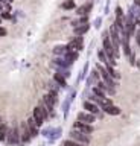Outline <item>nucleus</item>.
<instances>
[{"instance_id":"f257e3e1","label":"nucleus","mask_w":140,"mask_h":146,"mask_svg":"<svg viewBox=\"0 0 140 146\" xmlns=\"http://www.w3.org/2000/svg\"><path fill=\"white\" fill-rule=\"evenodd\" d=\"M6 143L9 146H23L20 140V128L19 125H12L9 129H8V135H6Z\"/></svg>"},{"instance_id":"f03ea898","label":"nucleus","mask_w":140,"mask_h":146,"mask_svg":"<svg viewBox=\"0 0 140 146\" xmlns=\"http://www.w3.org/2000/svg\"><path fill=\"white\" fill-rule=\"evenodd\" d=\"M69 139L78 141V143H82V145H88L90 140H92L90 139V134H84V132H79L76 129H72L69 132Z\"/></svg>"},{"instance_id":"7ed1b4c3","label":"nucleus","mask_w":140,"mask_h":146,"mask_svg":"<svg viewBox=\"0 0 140 146\" xmlns=\"http://www.w3.org/2000/svg\"><path fill=\"white\" fill-rule=\"evenodd\" d=\"M19 128H20V140H21V145L29 143V141L32 140V135H31L29 128H28V125H26V122H23Z\"/></svg>"},{"instance_id":"20e7f679","label":"nucleus","mask_w":140,"mask_h":146,"mask_svg":"<svg viewBox=\"0 0 140 146\" xmlns=\"http://www.w3.org/2000/svg\"><path fill=\"white\" fill-rule=\"evenodd\" d=\"M72 129H76V131H79V132H84V134H92V132L94 131V128L93 125H90V123H84V122H75L73 123V128Z\"/></svg>"},{"instance_id":"39448f33","label":"nucleus","mask_w":140,"mask_h":146,"mask_svg":"<svg viewBox=\"0 0 140 146\" xmlns=\"http://www.w3.org/2000/svg\"><path fill=\"white\" fill-rule=\"evenodd\" d=\"M43 102L47 105L50 110L55 108V105L58 104V93H52V91H49V94H46L43 98Z\"/></svg>"},{"instance_id":"423d86ee","label":"nucleus","mask_w":140,"mask_h":146,"mask_svg":"<svg viewBox=\"0 0 140 146\" xmlns=\"http://www.w3.org/2000/svg\"><path fill=\"white\" fill-rule=\"evenodd\" d=\"M67 47H69V50H76V52L82 50V47H84V40H82V36H75V38L72 40L69 44H67Z\"/></svg>"},{"instance_id":"0eeeda50","label":"nucleus","mask_w":140,"mask_h":146,"mask_svg":"<svg viewBox=\"0 0 140 146\" xmlns=\"http://www.w3.org/2000/svg\"><path fill=\"white\" fill-rule=\"evenodd\" d=\"M32 117H34V120H35V123H37V126H38V128L41 126L44 122H46V117L43 116V111L40 110V107H35V108H34Z\"/></svg>"},{"instance_id":"6e6552de","label":"nucleus","mask_w":140,"mask_h":146,"mask_svg":"<svg viewBox=\"0 0 140 146\" xmlns=\"http://www.w3.org/2000/svg\"><path fill=\"white\" fill-rule=\"evenodd\" d=\"M78 120L79 122H84V123H92L96 120V116L94 114H92V113H87V111H81V113H78Z\"/></svg>"},{"instance_id":"1a4fd4ad","label":"nucleus","mask_w":140,"mask_h":146,"mask_svg":"<svg viewBox=\"0 0 140 146\" xmlns=\"http://www.w3.org/2000/svg\"><path fill=\"white\" fill-rule=\"evenodd\" d=\"M92 8H93V2L84 3L82 6H79L78 9H76V15H79V17L88 15V14H90V11H92Z\"/></svg>"},{"instance_id":"9d476101","label":"nucleus","mask_w":140,"mask_h":146,"mask_svg":"<svg viewBox=\"0 0 140 146\" xmlns=\"http://www.w3.org/2000/svg\"><path fill=\"white\" fill-rule=\"evenodd\" d=\"M84 110H85L87 113L94 114V116H96V114H99V111H101L98 105L94 104V102H92V100H84Z\"/></svg>"},{"instance_id":"9b49d317","label":"nucleus","mask_w":140,"mask_h":146,"mask_svg":"<svg viewBox=\"0 0 140 146\" xmlns=\"http://www.w3.org/2000/svg\"><path fill=\"white\" fill-rule=\"evenodd\" d=\"M26 125H28V128H29V132H31V135H32V139L34 137H38V126H37V123H35V120H34V117H29L28 120H26Z\"/></svg>"},{"instance_id":"f8f14e48","label":"nucleus","mask_w":140,"mask_h":146,"mask_svg":"<svg viewBox=\"0 0 140 146\" xmlns=\"http://www.w3.org/2000/svg\"><path fill=\"white\" fill-rule=\"evenodd\" d=\"M53 81H55L61 88H67V87H69V85H67V79L61 75V73H58V72L53 73Z\"/></svg>"},{"instance_id":"ddd939ff","label":"nucleus","mask_w":140,"mask_h":146,"mask_svg":"<svg viewBox=\"0 0 140 146\" xmlns=\"http://www.w3.org/2000/svg\"><path fill=\"white\" fill-rule=\"evenodd\" d=\"M78 56H79V53H78V52H75V50H69V52H67L62 58H64L66 61L72 66V64H73V62L76 61V59H78Z\"/></svg>"},{"instance_id":"4468645a","label":"nucleus","mask_w":140,"mask_h":146,"mask_svg":"<svg viewBox=\"0 0 140 146\" xmlns=\"http://www.w3.org/2000/svg\"><path fill=\"white\" fill-rule=\"evenodd\" d=\"M75 29V35L76 36H81V35H84V34H87L88 29H90V25L87 23V25H79V26H76L73 27Z\"/></svg>"},{"instance_id":"2eb2a0df","label":"nucleus","mask_w":140,"mask_h":146,"mask_svg":"<svg viewBox=\"0 0 140 146\" xmlns=\"http://www.w3.org/2000/svg\"><path fill=\"white\" fill-rule=\"evenodd\" d=\"M102 110H104L107 114H110V116H119V114H120V108L116 107V105H108V107L102 108Z\"/></svg>"},{"instance_id":"dca6fc26","label":"nucleus","mask_w":140,"mask_h":146,"mask_svg":"<svg viewBox=\"0 0 140 146\" xmlns=\"http://www.w3.org/2000/svg\"><path fill=\"white\" fill-rule=\"evenodd\" d=\"M67 52H69V47H67V46H62V44L56 46V47L53 49V55H56V56H64Z\"/></svg>"},{"instance_id":"f3484780","label":"nucleus","mask_w":140,"mask_h":146,"mask_svg":"<svg viewBox=\"0 0 140 146\" xmlns=\"http://www.w3.org/2000/svg\"><path fill=\"white\" fill-rule=\"evenodd\" d=\"M8 129H9V126H8L6 123H3V122H2V125H0V141H6Z\"/></svg>"},{"instance_id":"a211bd4d","label":"nucleus","mask_w":140,"mask_h":146,"mask_svg":"<svg viewBox=\"0 0 140 146\" xmlns=\"http://www.w3.org/2000/svg\"><path fill=\"white\" fill-rule=\"evenodd\" d=\"M61 134H62V129H61V128H53L52 134H50V137H49V141H55V140H58V139L61 137Z\"/></svg>"},{"instance_id":"6ab92c4d","label":"nucleus","mask_w":140,"mask_h":146,"mask_svg":"<svg viewBox=\"0 0 140 146\" xmlns=\"http://www.w3.org/2000/svg\"><path fill=\"white\" fill-rule=\"evenodd\" d=\"M98 58H99V61L104 62L105 66H110V61H108V56H107V53L104 52V49L102 50H98Z\"/></svg>"},{"instance_id":"aec40b11","label":"nucleus","mask_w":140,"mask_h":146,"mask_svg":"<svg viewBox=\"0 0 140 146\" xmlns=\"http://www.w3.org/2000/svg\"><path fill=\"white\" fill-rule=\"evenodd\" d=\"M70 104H72L70 98H66L64 100H62V111H64V117L69 116V108H70Z\"/></svg>"},{"instance_id":"412c9836","label":"nucleus","mask_w":140,"mask_h":146,"mask_svg":"<svg viewBox=\"0 0 140 146\" xmlns=\"http://www.w3.org/2000/svg\"><path fill=\"white\" fill-rule=\"evenodd\" d=\"M105 68H107L108 75H110V76L113 78V79H119V78H120V75H119V72H116V70H114V68H113L111 66H107Z\"/></svg>"},{"instance_id":"4be33fe9","label":"nucleus","mask_w":140,"mask_h":146,"mask_svg":"<svg viewBox=\"0 0 140 146\" xmlns=\"http://www.w3.org/2000/svg\"><path fill=\"white\" fill-rule=\"evenodd\" d=\"M62 9H66V11L75 9V0H66V2L62 3Z\"/></svg>"},{"instance_id":"5701e85b","label":"nucleus","mask_w":140,"mask_h":146,"mask_svg":"<svg viewBox=\"0 0 140 146\" xmlns=\"http://www.w3.org/2000/svg\"><path fill=\"white\" fill-rule=\"evenodd\" d=\"M60 88H61V87H60L55 81L52 79V81H50V84H49V90H50L52 93H58V91H60Z\"/></svg>"},{"instance_id":"b1692460","label":"nucleus","mask_w":140,"mask_h":146,"mask_svg":"<svg viewBox=\"0 0 140 146\" xmlns=\"http://www.w3.org/2000/svg\"><path fill=\"white\" fill-rule=\"evenodd\" d=\"M62 146H84L82 143H78V141H75V140H70V139H67L62 141Z\"/></svg>"},{"instance_id":"393cba45","label":"nucleus","mask_w":140,"mask_h":146,"mask_svg":"<svg viewBox=\"0 0 140 146\" xmlns=\"http://www.w3.org/2000/svg\"><path fill=\"white\" fill-rule=\"evenodd\" d=\"M93 94L98 96V98H105V91L101 90L99 87H94V88H93Z\"/></svg>"},{"instance_id":"a878e982","label":"nucleus","mask_w":140,"mask_h":146,"mask_svg":"<svg viewBox=\"0 0 140 146\" xmlns=\"http://www.w3.org/2000/svg\"><path fill=\"white\" fill-rule=\"evenodd\" d=\"M87 72H88V62H85V66H84V68H82V72H81V75H79V78H78V82H81L85 78V75H87Z\"/></svg>"},{"instance_id":"bb28decb","label":"nucleus","mask_w":140,"mask_h":146,"mask_svg":"<svg viewBox=\"0 0 140 146\" xmlns=\"http://www.w3.org/2000/svg\"><path fill=\"white\" fill-rule=\"evenodd\" d=\"M52 131H53V128L50 126V128H46V129H43V132H41V135H44V137H50V134H52Z\"/></svg>"},{"instance_id":"cd10ccee","label":"nucleus","mask_w":140,"mask_h":146,"mask_svg":"<svg viewBox=\"0 0 140 146\" xmlns=\"http://www.w3.org/2000/svg\"><path fill=\"white\" fill-rule=\"evenodd\" d=\"M101 23H102V18H101V17L96 18V20H94V27H96V29H99V27H101Z\"/></svg>"},{"instance_id":"c85d7f7f","label":"nucleus","mask_w":140,"mask_h":146,"mask_svg":"<svg viewBox=\"0 0 140 146\" xmlns=\"http://www.w3.org/2000/svg\"><path fill=\"white\" fill-rule=\"evenodd\" d=\"M0 15H2V18H6V20H9L11 17V14H8V12H0Z\"/></svg>"},{"instance_id":"c756f323","label":"nucleus","mask_w":140,"mask_h":146,"mask_svg":"<svg viewBox=\"0 0 140 146\" xmlns=\"http://www.w3.org/2000/svg\"><path fill=\"white\" fill-rule=\"evenodd\" d=\"M6 34H8V31L5 29V27L0 26V36H6Z\"/></svg>"},{"instance_id":"7c9ffc66","label":"nucleus","mask_w":140,"mask_h":146,"mask_svg":"<svg viewBox=\"0 0 140 146\" xmlns=\"http://www.w3.org/2000/svg\"><path fill=\"white\" fill-rule=\"evenodd\" d=\"M135 41H137V44L140 46V31L135 32Z\"/></svg>"},{"instance_id":"2f4dec72","label":"nucleus","mask_w":140,"mask_h":146,"mask_svg":"<svg viewBox=\"0 0 140 146\" xmlns=\"http://www.w3.org/2000/svg\"><path fill=\"white\" fill-rule=\"evenodd\" d=\"M134 5L135 6H140V0H134Z\"/></svg>"},{"instance_id":"473e14b6","label":"nucleus","mask_w":140,"mask_h":146,"mask_svg":"<svg viewBox=\"0 0 140 146\" xmlns=\"http://www.w3.org/2000/svg\"><path fill=\"white\" fill-rule=\"evenodd\" d=\"M0 125H2V119H0Z\"/></svg>"}]
</instances>
